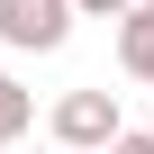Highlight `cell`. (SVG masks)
Wrapping results in <instances>:
<instances>
[{
    "mask_svg": "<svg viewBox=\"0 0 154 154\" xmlns=\"http://www.w3.org/2000/svg\"><path fill=\"white\" fill-rule=\"evenodd\" d=\"M118 63L136 72V82H154V27H145V18H127V27H118Z\"/></svg>",
    "mask_w": 154,
    "mask_h": 154,
    "instance_id": "obj_4",
    "label": "cell"
},
{
    "mask_svg": "<svg viewBox=\"0 0 154 154\" xmlns=\"http://www.w3.org/2000/svg\"><path fill=\"white\" fill-rule=\"evenodd\" d=\"M63 36H72V0H0V45L54 54Z\"/></svg>",
    "mask_w": 154,
    "mask_h": 154,
    "instance_id": "obj_2",
    "label": "cell"
},
{
    "mask_svg": "<svg viewBox=\"0 0 154 154\" xmlns=\"http://www.w3.org/2000/svg\"><path fill=\"white\" fill-rule=\"evenodd\" d=\"M118 18H145V27H154V0H127V9H118Z\"/></svg>",
    "mask_w": 154,
    "mask_h": 154,
    "instance_id": "obj_7",
    "label": "cell"
},
{
    "mask_svg": "<svg viewBox=\"0 0 154 154\" xmlns=\"http://www.w3.org/2000/svg\"><path fill=\"white\" fill-rule=\"evenodd\" d=\"M109 154H154V127H127V136H118Z\"/></svg>",
    "mask_w": 154,
    "mask_h": 154,
    "instance_id": "obj_5",
    "label": "cell"
},
{
    "mask_svg": "<svg viewBox=\"0 0 154 154\" xmlns=\"http://www.w3.org/2000/svg\"><path fill=\"white\" fill-rule=\"evenodd\" d=\"M118 136H127L118 91H63V100H54V145H72V154H109Z\"/></svg>",
    "mask_w": 154,
    "mask_h": 154,
    "instance_id": "obj_1",
    "label": "cell"
},
{
    "mask_svg": "<svg viewBox=\"0 0 154 154\" xmlns=\"http://www.w3.org/2000/svg\"><path fill=\"white\" fill-rule=\"evenodd\" d=\"M127 0H72V18H118Z\"/></svg>",
    "mask_w": 154,
    "mask_h": 154,
    "instance_id": "obj_6",
    "label": "cell"
},
{
    "mask_svg": "<svg viewBox=\"0 0 154 154\" xmlns=\"http://www.w3.org/2000/svg\"><path fill=\"white\" fill-rule=\"evenodd\" d=\"M63 154H72V145H63Z\"/></svg>",
    "mask_w": 154,
    "mask_h": 154,
    "instance_id": "obj_9",
    "label": "cell"
},
{
    "mask_svg": "<svg viewBox=\"0 0 154 154\" xmlns=\"http://www.w3.org/2000/svg\"><path fill=\"white\" fill-rule=\"evenodd\" d=\"M27 127H36V100H27L18 82H9V72H0V145H18Z\"/></svg>",
    "mask_w": 154,
    "mask_h": 154,
    "instance_id": "obj_3",
    "label": "cell"
},
{
    "mask_svg": "<svg viewBox=\"0 0 154 154\" xmlns=\"http://www.w3.org/2000/svg\"><path fill=\"white\" fill-rule=\"evenodd\" d=\"M0 154H9V145H0Z\"/></svg>",
    "mask_w": 154,
    "mask_h": 154,
    "instance_id": "obj_8",
    "label": "cell"
}]
</instances>
